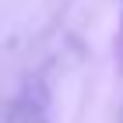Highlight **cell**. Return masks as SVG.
<instances>
[{"label": "cell", "instance_id": "6da1fadb", "mask_svg": "<svg viewBox=\"0 0 123 123\" xmlns=\"http://www.w3.org/2000/svg\"><path fill=\"white\" fill-rule=\"evenodd\" d=\"M120 42H123V25H120Z\"/></svg>", "mask_w": 123, "mask_h": 123}]
</instances>
